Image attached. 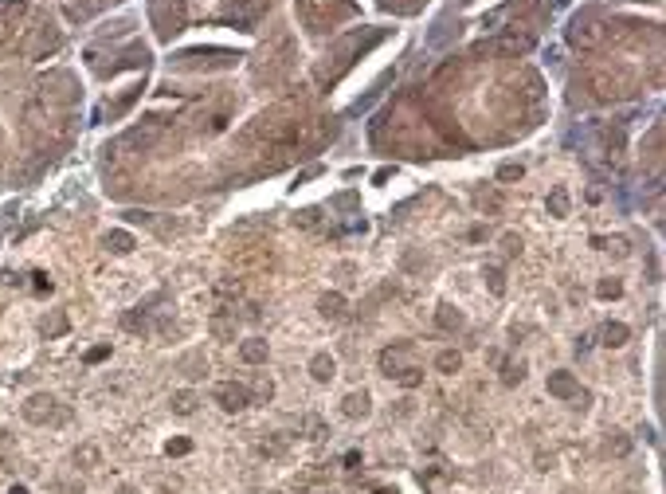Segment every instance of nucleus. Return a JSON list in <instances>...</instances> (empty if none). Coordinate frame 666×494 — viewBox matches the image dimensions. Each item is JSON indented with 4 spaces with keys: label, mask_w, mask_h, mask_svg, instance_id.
<instances>
[{
    "label": "nucleus",
    "mask_w": 666,
    "mask_h": 494,
    "mask_svg": "<svg viewBox=\"0 0 666 494\" xmlns=\"http://www.w3.org/2000/svg\"><path fill=\"white\" fill-rule=\"evenodd\" d=\"M349 8H353L349 0H298V16H302L306 24L314 28V32L329 28L338 16H345Z\"/></svg>",
    "instance_id": "1"
},
{
    "label": "nucleus",
    "mask_w": 666,
    "mask_h": 494,
    "mask_svg": "<svg viewBox=\"0 0 666 494\" xmlns=\"http://www.w3.org/2000/svg\"><path fill=\"white\" fill-rule=\"evenodd\" d=\"M604 40H607V24L596 16V12H584V16H576L573 28H568V43H573V47H580V52H596Z\"/></svg>",
    "instance_id": "2"
},
{
    "label": "nucleus",
    "mask_w": 666,
    "mask_h": 494,
    "mask_svg": "<svg viewBox=\"0 0 666 494\" xmlns=\"http://www.w3.org/2000/svg\"><path fill=\"white\" fill-rule=\"evenodd\" d=\"M24 420H28V424H35V427L59 424L63 408H59V401H55L51 392H35V396H28V404H24Z\"/></svg>",
    "instance_id": "3"
},
{
    "label": "nucleus",
    "mask_w": 666,
    "mask_h": 494,
    "mask_svg": "<svg viewBox=\"0 0 666 494\" xmlns=\"http://www.w3.org/2000/svg\"><path fill=\"white\" fill-rule=\"evenodd\" d=\"M408 369H412V345H408V341L388 345V350L380 353V373H384L388 381H396V377L408 373Z\"/></svg>",
    "instance_id": "4"
},
{
    "label": "nucleus",
    "mask_w": 666,
    "mask_h": 494,
    "mask_svg": "<svg viewBox=\"0 0 666 494\" xmlns=\"http://www.w3.org/2000/svg\"><path fill=\"white\" fill-rule=\"evenodd\" d=\"M212 396H216V404H219L224 412H243L247 404H251V392H247L243 384H236V381L216 384V392H212Z\"/></svg>",
    "instance_id": "5"
},
{
    "label": "nucleus",
    "mask_w": 666,
    "mask_h": 494,
    "mask_svg": "<svg viewBox=\"0 0 666 494\" xmlns=\"http://www.w3.org/2000/svg\"><path fill=\"white\" fill-rule=\"evenodd\" d=\"M576 392H580V384H576L573 373H565V369L549 373V396H557V401H573Z\"/></svg>",
    "instance_id": "6"
},
{
    "label": "nucleus",
    "mask_w": 666,
    "mask_h": 494,
    "mask_svg": "<svg viewBox=\"0 0 666 494\" xmlns=\"http://www.w3.org/2000/svg\"><path fill=\"white\" fill-rule=\"evenodd\" d=\"M341 412H345L349 420H364V416L372 412V396H369L364 389H361V392H349L345 401H341Z\"/></svg>",
    "instance_id": "7"
},
{
    "label": "nucleus",
    "mask_w": 666,
    "mask_h": 494,
    "mask_svg": "<svg viewBox=\"0 0 666 494\" xmlns=\"http://www.w3.org/2000/svg\"><path fill=\"white\" fill-rule=\"evenodd\" d=\"M333 373H338V365H333V357H329V353H314L310 357V377L314 381H333Z\"/></svg>",
    "instance_id": "8"
},
{
    "label": "nucleus",
    "mask_w": 666,
    "mask_h": 494,
    "mask_svg": "<svg viewBox=\"0 0 666 494\" xmlns=\"http://www.w3.org/2000/svg\"><path fill=\"white\" fill-rule=\"evenodd\" d=\"M529 47H533V40L529 35H517V32H506L498 40V52H506V55H522V52H529Z\"/></svg>",
    "instance_id": "9"
},
{
    "label": "nucleus",
    "mask_w": 666,
    "mask_h": 494,
    "mask_svg": "<svg viewBox=\"0 0 666 494\" xmlns=\"http://www.w3.org/2000/svg\"><path fill=\"white\" fill-rule=\"evenodd\" d=\"M239 357H243L247 365H263V361H267V341H263V338L243 341V345H239Z\"/></svg>",
    "instance_id": "10"
},
{
    "label": "nucleus",
    "mask_w": 666,
    "mask_h": 494,
    "mask_svg": "<svg viewBox=\"0 0 666 494\" xmlns=\"http://www.w3.org/2000/svg\"><path fill=\"white\" fill-rule=\"evenodd\" d=\"M318 310L326 318H333V322H338V318H345V299H341L338 290H333V294H321L318 299Z\"/></svg>",
    "instance_id": "11"
},
{
    "label": "nucleus",
    "mask_w": 666,
    "mask_h": 494,
    "mask_svg": "<svg viewBox=\"0 0 666 494\" xmlns=\"http://www.w3.org/2000/svg\"><path fill=\"white\" fill-rule=\"evenodd\" d=\"M604 345H612V350H619V345H627V338H631V330H627L624 322H607L604 330Z\"/></svg>",
    "instance_id": "12"
},
{
    "label": "nucleus",
    "mask_w": 666,
    "mask_h": 494,
    "mask_svg": "<svg viewBox=\"0 0 666 494\" xmlns=\"http://www.w3.org/2000/svg\"><path fill=\"white\" fill-rule=\"evenodd\" d=\"M604 447H607V455H616V459H624V455L631 452V440H627L624 432H616V427H612V432H607V440H604Z\"/></svg>",
    "instance_id": "13"
},
{
    "label": "nucleus",
    "mask_w": 666,
    "mask_h": 494,
    "mask_svg": "<svg viewBox=\"0 0 666 494\" xmlns=\"http://www.w3.org/2000/svg\"><path fill=\"white\" fill-rule=\"evenodd\" d=\"M196 392H188V389H180V392H173V412H177V416H193L196 412Z\"/></svg>",
    "instance_id": "14"
},
{
    "label": "nucleus",
    "mask_w": 666,
    "mask_h": 494,
    "mask_svg": "<svg viewBox=\"0 0 666 494\" xmlns=\"http://www.w3.org/2000/svg\"><path fill=\"white\" fill-rule=\"evenodd\" d=\"M106 247L114 251V255H130V251H134V236H130V231H110Z\"/></svg>",
    "instance_id": "15"
},
{
    "label": "nucleus",
    "mask_w": 666,
    "mask_h": 494,
    "mask_svg": "<svg viewBox=\"0 0 666 494\" xmlns=\"http://www.w3.org/2000/svg\"><path fill=\"white\" fill-rule=\"evenodd\" d=\"M435 318H439V326H443L447 333H451V330H463V314H459L455 306H439Z\"/></svg>",
    "instance_id": "16"
},
{
    "label": "nucleus",
    "mask_w": 666,
    "mask_h": 494,
    "mask_svg": "<svg viewBox=\"0 0 666 494\" xmlns=\"http://www.w3.org/2000/svg\"><path fill=\"white\" fill-rule=\"evenodd\" d=\"M459 365H463V357H459L455 350H443V353L435 357V369H439V373H459Z\"/></svg>",
    "instance_id": "17"
},
{
    "label": "nucleus",
    "mask_w": 666,
    "mask_h": 494,
    "mask_svg": "<svg viewBox=\"0 0 666 494\" xmlns=\"http://www.w3.org/2000/svg\"><path fill=\"white\" fill-rule=\"evenodd\" d=\"M549 212H553V216H568V193H565V188H553V193H549Z\"/></svg>",
    "instance_id": "18"
},
{
    "label": "nucleus",
    "mask_w": 666,
    "mask_h": 494,
    "mask_svg": "<svg viewBox=\"0 0 666 494\" xmlns=\"http://www.w3.org/2000/svg\"><path fill=\"white\" fill-rule=\"evenodd\" d=\"M302 432H306V440H326V435H329V427L321 424L318 416H306V420H302Z\"/></svg>",
    "instance_id": "19"
},
{
    "label": "nucleus",
    "mask_w": 666,
    "mask_h": 494,
    "mask_svg": "<svg viewBox=\"0 0 666 494\" xmlns=\"http://www.w3.org/2000/svg\"><path fill=\"white\" fill-rule=\"evenodd\" d=\"M525 377V365L522 361H510V365H502V384H522Z\"/></svg>",
    "instance_id": "20"
},
{
    "label": "nucleus",
    "mask_w": 666,
    "mask_h": 494,
    "mask_svg": "<svg viewBox=\"0 0 666 494\" xmlns=\"http://www.w3.org/2000/svg\"><path fill=\"white\" fill-rule=\"evenodd\" d=\"M482 279L490 282V290H494V294H506V279H502V271H498V267H482Z\"/></svg>",
    "instance_id": "21"
},
{
    "label": "nucleus",
    "mask_w": 666,
    "mask_h": 494,
    "mask_svg": "<svg viewBox=\"0 0 666 494\" xmlns=\"http://www.w3.org/2000/svg\"><path fill=\"white\" fill-rule=\"evenodd\" d=\"M596 294H599V299H619V294H624V287H619L616 279H604V282L596 287Z\"/></svg>",
    "instance_id": "22"
},
{
    "label": "nucleus",
    "mask_w": 666,
    "mask_h": 494,
    "mask_svg": "<svg viewBox=\"0 0 666 494\" xmlns=\"http://www.w3.org/2000/svg\"><path fill=\"white\" fill-rule=\"evenodd\" d=\"M212 333H216V338H236V322H228V318H212Z\"/></svg>",
    "instance_id": "23"
},
{
    "label": "nucleus",
    "mask_w": 666,
    "mask_h": 494,
    "mask_svg": "<svg viewBox=\"0 0 666 494\" xmlns=\"http://www.w3.org/2000/svg\"><path fill=\"white\" fill-rule=\"evenodd\" d=\"M270 396H275V384H270L267 377H259V381H255V401H263V404H267Z\"/></svg>",
    "instance_id": "24"
},
{
    "label": "nucleus",
    "mask_w": 666,
    "mask_h": 494,
    "mask_svg": "<svg viewBox=\"0 0 666 494\" xmlns=\"http://www.w3.org/2000/svg\"><path fill=\"white\" fill-rule=\"evenodd\" d=\"M420 381H423V373H420V369H415V365L408 369V373H400V377H396V384H404V389H415V384H420Z\"/></svg>",
    "instance_id": "25"
},
{
    "label": "nucleus",
    "mask_w": 666,
    "mask_h": 494,
    "mask_svg": "<svg viewBox=\"0 0 666 494\" xmlns=\"http://www.w3.org/2000/svg\"><path fill=\"white\" fill-rule=\"evenodd\" d=\"M188 452H193V443L188 440H169L165 443V455H188Z\"/></svg>",
    "instance_id": "26"
},
{
    "label": "nucleus",
    "mask_w": 666,
    "mask_h": 494,
    "mask_svg": "<svg viewBox=\"0 0 666 494\" xmlns=\"http://www.w3.org/2000/svg\"><path fill=\"white\" fill-rule=\"evenodd\" d=\"M522 165H502V169H498V180H522Z\"/></svg>",
    "instance_id": "27"
},
{
    "label": "nucleus",
    "mask_w": 666,
    "mask_h": 494,
    "mask_svg": "<svg viewBox=\"0 0 666 494\" xmlns=\"http://www.w3.org/2000/svg\"><path fill=\"white\" fill-rule=\"evenodd\" d=\"M122 326L134 330V333H145V318H137V314H126V318H122Z\"/></svg>",
    "instance_id": "28"
},
{
    "label": "nucleus",
    "mask_w": 666,
    "mask_h": 494,
    "mask_svg": "<svg viewBox=\"0 0 666 494\" xmlns=\"http://www.w3.org/2000/svg\"><path fill=\"white\" fill-rule=\"evenodd\" d=\"M79 463H86V467H91V463H98V452H94V447H83V452L75 455Z\"/></svg>",
    "instance_id": "29"
},
{
    "label": "nucleus",
    "mask_w": 666,
    "mask_h": 494,
    "mask_svg": "<svg viewBox=\"0 0 666 494\" xmlns=\"http://www.w3.org/2000/svg\"><path fill=\"white\" fill-rule=\"evenodd\" d=\"M106 353H110L106 345H98V350H91V353H86V361H102V357H106Z\"/></svg>",
    "instance_id": "30"
},
{
    "label": "nucleus",
    "mask_w": 666,
    "mask_h": 494,
    "mask_svg": "<svg viewBox=\"0 0 666 494\" xmlns=\"http://www.w3.org/2000/svg\"><path fill=\"white\" fill-rule=\"evenodd\" d=\"M537 463H541L537 471H553V455H537Z\"/></svg>",
    "instance_id": "31"
},
{
    "label": "nucleus",
    "mask_w": 666,
    "mask_h": 494,
    "mask_svg": "<svg viewBox=\"0 0 666 494\" xmlns=\"http://www.w3.org/2000/svg\"><path fill=\"white\" fill-rule=\"evenodd\" d=\"M377 494H400L396 486H377Z\"/></svg>",
    "instance_id": "32"
},
{
    "label": "nucleus",
    "mask_w": 666,
    "mask_h": 494,
    "mask_svg": "<svg viewBox=\"0 0 666 494\" xmlns=\"http://www.w3.org/2000/svg\"><path fill=\"white\" fill-rule=\"evenodd\" d=\"M8 494H28V490H24V486H12V490H8Z\"/></svg>",
    "instance_id": "33"
},
{
    "label": "nucleus",
    "mask_w": 666,
    "mask_h": 494,
    "mask_svg": "<svg viewBox=\"0 0 666 494\" xmlns=\"http://www.w3.org/2000/svg\"><path fill=\"white\" fill-rule=\"evenodd\" d=\"M118 494H137V490H134V486H122V490H118Z\"/></svg>",
    "instance_id": "34"
}]
</instances>
